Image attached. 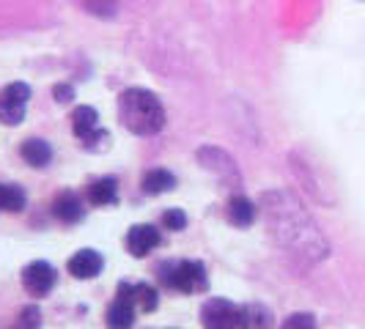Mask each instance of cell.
I'll list each match as a JSON object with an SVG mask.
<instances>
[{"mask_svg": "<svg viewBox=\"0 0 365 329\" xmlns=\"http://www.w3.org/2000/svg\"><path fill=\"white\" fill-rule=\"evenodd\" d=\"M135 302H138L146 313L157 310V305H160V299H157V288H154V286H148V283L135 286Z\"/></svg>", "mask_w": 365, "mask_h": 329, "instance_id": "18", "label": "cell"}, {"mask_svg": "<svg viewBox=\"0 0 365 329\" xmlns=\"http://www.w3.org/2000/svg\"><path fill=\"white\" fill-rule=\"evenodd\" d=\"M86 198L93 206H113L118 201V182L113 176H105V179H96L93 184H88L86 189Z\"/></svg>", "mask_w": 365, "mask_h": 329, "instance_id": "12", "label": "cell"}, {"mask_svg": "<svg viewBox=\"0 0 365 329\" xmlns=\"http://www.w3.org/2000/svg\"><path fill=\"white\" fill-rule=\"evenodd\" d=\"M163 280L168 288L182 293H201L209 286L206 266L201 261H179V263H165Z\"/></svg>", "mask_w": 365, "mask_h": 329, "instance_id": "3", "label": "cell"}, {"mask_svg": "<svg viewBox=\"0 0 365 329\" xmlns=\"http://www.w3.org/2000/svg\"><path fill=\"white\" fill-rule=\"evenodd\" d=\"M55 269L47 261H34L22 269V286L31 296H47L55 286Z\"/></svg>", "mask_w": 365, "mask_h": 329, "instance_id": "8", "label": "cell"}, {"mask_svg": "<svg viewBox=\"0 0 365 329\" xmlns=\"http://www.w3.org/2000/svg\"><path fill=\"white\" fill-rule=\"evenodd\" d=\"M72 129L74 135L83 140L86 148H105L110 143V135L99 129V113L88 105H80L72 113Z\"/></svg>", "mask_w": 365, "mask_h": 329, "instance_id": "4", "label": "cell"}, {"mask_svg": "<svg viewBox=\"0 0 365 329\" xmlns=\"http://www.w3.org/2000/svg\"><path fill=\"white\" fill-rule=\"evenodd\" d=\"M135 286L129 283H121L118 291H115V299L110 302L108 313H105V324L108 329H132L135 324Z\"/></svg>", "mask_w": 365, "mask_h": 329, "instance_id": "5", "label": "cell"}, {"mask_svg": "<svg viewBox=\"0 0 365 329\" xmlns=\"http://www.w3.org/2000/svg\"><path fill=\"white\" fill-rule=\"evenodd\" d=\"M31 99V88L28 83H11L0 91V121L6 127H17L25 118V108Z\"/></svg>", "mask_w": 365, "mask_h": 329, "instance_id": "6", "label": "cell"}, {"mask_svg": "<svg viewBox=\"0 0 365 329\" xmlns=\"http://www.w3.org/2000/svg\"><path fill=\"white\" fill-rule=\"evenodd\" d=\"M19 154H22V160L31 164V167H47L50 160H53V148L47 140H38V137H31V140H25L22 148H19Z\"/></svg>", "mask_w": 365, "mask_h": 329, "instance_id": "13", "label": "cell"}, {"mask_svg": "<svg viewBox=\"0 0 365 329\" xmlns=\"http://www.w3.org/2000/svg\"><path fill=\"white\" fill-rule=\"evenodd\" d=\"M173 187H176L173 173H168V170H163V167L148 170L146 176H143V192H146V195H163V192L173 189Z\"/></svg>", "mask_w": 365, "mask_h": 329, "instance_id": "16", "label": "cell"}, {"mask_svg": "<svg viewBox=\"0 0 365 329\" xmlns=\"http://www.w3.org/2000/svg\"><path fill=\"white\" fill-rule=\"evenodd\" d=\"M72 96H74V91H72V85H55V102H72Z\"/></svg>", "mask_w": 365, "mask_h": 329, "instance_id": "23", "label": "cell"}, {"mask_svg": "<svg viewBox=\"0 0 365 329\" xmlns=\"http://www.w3.org/2000/svg\"><path fill=\"white\" fill-rule=\"evenodd\" d=\"M124 244H127V253H132L135 258H146L160 244V231L154 225H135L129 228Z\"/></svg>", "mask_w": 365, "mask_h": 329, "instance_id": "9", "label": "cell"}, {"mask_svg": "<svg viewBox=\"0 0 365 329\" xmlns=\"http://www.w3.org/2000/svg\"><path fill=\"white\" fill-rule=\"evenodd\" d=\"M264 214L269 219L272 236L280 247L292 250L305 261H319L327 256V241L319 234L316 222L308 212L289 192H267L264 195Z\"/></svg>", "mask_w": 365, "mask_h": 329, "instance_id": "1", "label": "cell"}, {"mask_svg": "<svg viewBox=\"0 0 365 329\" xmlns=\"http://www.w3.org/2000/svg\"><path fill=\"white\" fill-rule=\"evenodd\" d=\"M83 212H86V206L80 201V195H74L72 189H66V192H61L53 203V214L63 225H74V222H80L83 219Z\"/></svg>", "mask_w": 365, "mask_h": 329, "instance_id": "11", "label": "cell"}, {"mask_svg": "<svg viewBox=\"0 0 365 329\" xmlns=\"http://www.w3.org/2000/svg\"><path fill=\"white\" fill-rule=\"evenodd\" d=\"M228 222L237 225V228H250L256 222V206L245 195H234L228 201Z\"/></svg>", "mask_w": 365, "mask_h": 329, "instance_id": "14", "label": "cell"}, {"mask_svg": "<svg viewBox=\"0 0 365 329\" xmlns=\"http://www.w3.org/2000/svg\"><path fill=\"white\" fill-rule=\"evenodd\" d=\"M239 327L242 329H272V313L264 305H245L239 308Z\"/></svg>", "mask_w": 365, "mask_h": 329, "instance_id": "15", "label": "cell"}, {"mask_svg": "<svg viewBox=\"0 0 365 329\" xmlns=\"http://www.w3.org/2000/svg\"><path fill=\"white\" fill-rule=\"evenodd\" d=\"M118 118L129 132L148 137L165 127V108L151 91L129 88L118 96Z\"/></svg>", "mask_w": 365, "mask_h": 329, "instance_id": "2", "label": "cell"}, {"mask_svg": "<svg viewBox=\"0 0 365 329\" xmlns=\"http://www.w3.org/2000/svg\"><path fill=\"white\" fill-rule=\"evenodd\" d=\"M0 209L3 212H22L25 209V189L19 184H0Z\"/></svg>", "mask_w": 365, "mask_h": 329, "instance_id": "17", "label": "cell"}, {"mask_svg": "<svg viewBox=\"0 0 365 329\" xmlns=\"http://www.w3.org/2000/svg\"><path fill=\"white\" fill-rule=\"evenodd\" d=\"M102 266H105V261H102V256L96 250H80L66 263L69 274L77 277V280H93L96 274L102 272Z\"/></svg>", "mask_w": 365, "mask_h": 329, "instance_id": "10", "label": "cell"}, {"mask_svg": "<svg viewBox=\"0 0 365 329\" xmlns=\"http://www.w3.org/2000/svg\"><path fill=\"white\" fill-rule=\"evenodd\" d=\"M83 6H86V11H91L93 17H102L108 19L115 14V9H118V0H80Z\"/></svg>", "mask_w": 365, "mask_h": 329, "instance_id": "20", "label": "cell"}, {"mask_svg": "<svg viewBox=\"0 0 365 329\" xmlns=\"http://www.w3.org/2000/svg\"><path fill=\"white\" fill-rule=\"evenodd\" d=\"M280 329H316V318L311 313H292Z\"/></svg>", "mask_w": 365, "mask_h": 329, "instance_id": "21", "label": "cell"}, {"mask_svg": "<svg viewBox=\"0 0 365 329\" xmlns=\"http://www.w3.org/2000/svg\"><path fill=\"white\" fill-rule=\"evenodd\" d=\"M163 225L168 231H184L187 228V214L182 209H168L163 214Z\"/></svg>", "mask_w": 365, "mask_h": 329, "instance_id": "22", "label": "cell"}, {"mask_svg": "<svg viewBox=\"0 0 365 329\" xmlns=\"http://www.w3.org/2000/svg\"><path fill=\"white\" fill-rule=\"evenodd\" d=\"M203 329H237L239 308L228 299H209L201 308Z\"/></svg>", "mask_w": 365, "mask_h": 329, "instance_id": "7", "label": "cell"}, {"mask_svg": "<svg viewBox=\"0 0 365 329\" xmlns=\"http://www.w3.org/2000/svg\"><path fill=\"white\" fill-rule=\"evenodd\" d=\"M11 329H41V313H38L36 305H28V308H22Z\"/></svg>", "mask_w": 365, "mask_h": 329, "instance_id": "19", "label": "cell"}]
</instances>
